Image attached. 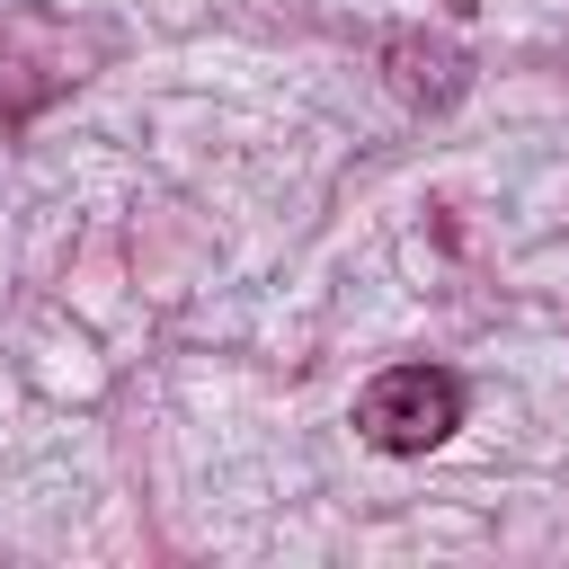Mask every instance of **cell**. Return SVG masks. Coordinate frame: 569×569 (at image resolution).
<instances>
[{
	"label": "cell",
	"instance_id": "6da1fadb",
	"mask_svg": "<svg viewBox=\"0 0 569 569\" xmlns=\"http://www.w3.org/2000/svg\"><path fill=\"white\" fill-rule=\"evenodd\" d=\"M462 409H471L462 373H445V365H391V373H373L356 391V436L373 453H400L409 462V453H436L462 427Z\"/></svg>",
	"mask_w": 569,
	"mask_h": 569
}]
</instances>
